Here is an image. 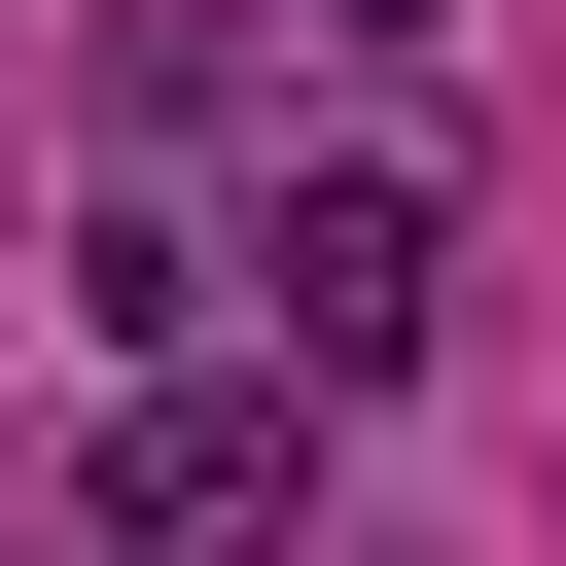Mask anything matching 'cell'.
Wrapping results in <instances>:
<instances>
[{"label":"cell","mask_w":566,"mask_h":566,"mask_svg":"<svg viewBox=\"0 0 566 566\" xmlns=\"http://www.w3.org/2000/svg\"><path fill=\"white\" fill-rule=\"evenodd\" d=\"M318 424H354V389H283V354H142V389H106V531H142V566H283V531H318Z\"/></svg>","instance_id":"2"},{"label":"cell","mask_w":566,"mask_h":566,"mask_svg":"<svg viewBox=\"0 0 566 566\" xmlns=\"http://www.w3.org/2000/svg\"><path fill=\"white\" fill-rule=\"evenodd\" d=\"M212 318H248L283 389H389V354L460 318V142H424V106H318V142L248 177V248H212Z\"/></svg>","instance_id":"1"},{"label":"cell","mask_w":566,"mask_h":566,"mask_svg":"<svg viewBox=\"0 0 566 566\" xmlns=\"http://www.w3.org/2000/svg\"><path fill=\"white\" fill-rule=\"evenodd\" d=\"M71 318H106V354H212V212L106 177V212H71Z\"/></svg>","instance_id":"3"},{"label":"cell","mask_w":566,"mask_h":566,"mask_svg":"<svg viewBox=\"0 0 566 566\" xmlns=\"http://www.w3.org/2000/svg\"><path fill=\"white\" fill-rule=\"evenodd\" d=\"M106 106H142V142H212V106H248V0H142V35H106Z\"/></svg>","instance_id":"4"}]
</instances>
